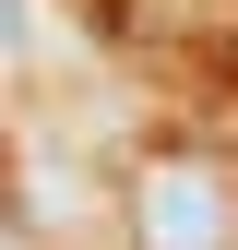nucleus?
<instances>
[{
	"label": "nucleus",
	"instance_id": "f257e3e1",
	"mask_svg": "<svg viewBox=\"0 0 238 250\" xmlns=\"http://www.w3.org/2000/svg\"><path fill=\"white\" fill-rule=\"evenodd\" d=\"M131 250H238V191L191 155L131 179Z\"/></svg>",
	"mask_w": 238,
	"mask_h": 250
}]
</instances>
